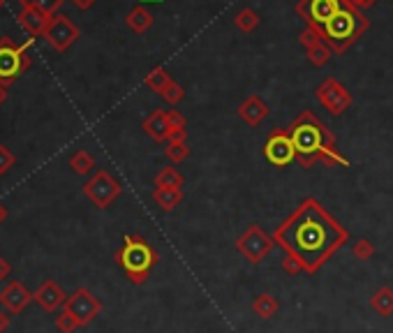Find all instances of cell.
I'll return each instance as SVG.
<instances>
[{
  "label": "cell",
  "mask_w": 393,
  "mask_h": 333,
  "mask_svg": "<svg viewBox=\"0 0 393 333\" xmlns=\"http://www.w3.org/2000/svg\"><path fill=\"white\" fill-rule=\"evenodd\" d=\"M5 220H7V208L0 204V225H3Z\"/></svg>",
  "instance_id": "21"
},
{
  "label": "cell",
  "mask_w": 393,
  "mask_h": 333,
  "mask_svg": "<svg viewBox=\"0 0 393 333\" xmlns=\"http://www.w3.org/2000/svg\"><path fill=\"white\" fill-rule=\"evenodd\" d=\"M338 239L340 232L336 230V225L312 204L305 206L280 232V241L305 264H317L324 259L338 245Z\"/></svg>",
  "instance_id": "1"
},
{
  "label": "cell",
  "mask_w": 393,
  "mask_h": 333,
  "mask_svg": "<svg viewBox=\"0 0 393 333\" xmlns=\"http://www.w3.org/2000/svg\"><path fill=\"white\" fill-rule=\"evenodd\" d=\"M294 153H296V146L287 137H280V135L270 139L266 146V155L273 164H287L294 157Z\"/></svg>",
  "instance_id": "12"
},
{
  "label": "cell",
  "mask_w": 393,
  "mask_h": 333,
  "mask_svg": "<svg viewBox=\"0 0 393 333\" xmlns=\"http://www.w3.org/2000/svg\"><path fill=\"white\" fill-rule=\"evenodd\" d=\"M33 45V38L23 47H16L10 38L0 40V86L12 84L23 69L30 67V56H25V49Z\"/></svg>",
  "instance_id": "2"
},
{
  "label": "cell",
  "mask_w": 393,
  "mask_h": 333,
  "mask_svg": "<svg viewBox=\"0 0 393 333\" xmlns=\"http://www.w3.org/2000/svg\"><path fill=\"white\" fill-rule=\"evenodd\" d=\"M3 5H5V0H0V10H3Z\"/></svg>",
  "instance_id": "23"
},
{
  "label": "cell",
  "mask_w": 393,
  "mask_h": 333,
  "mask_svg": "<svg viewBox=\"0 0 393 333\" xmlns=\"http://www.w3.org/2000/svg\"><path fill=\"white\" fill-rule=\"evenodd\" d=\"M340 7H343L340 5V0H308L303 10H305V14H308L310 21L324 26L331 16L340 10Z\"/></svg>",
  "instance_id": "10"
},
{
  "label": "cell",
  "mask_w": 393,
  "mask_h": 333,
  "mask_svg": "<svg viewBox=\"0 0 393 333\" xmlns=\"http://www.w3.org/2000/svg\"><path fill=\"white\" fill-rule=\"evenodd\" d=\"M30 301H35V294H30L19 280H12V283H7L0 289V305H3V310L12 315H19Z\"/></svg>",
  "instance_id": "7"
},
{
  "label": "cell",
  "mask_w": 393,
  "mask_h": 333,
  "mask_svg": "<svg viewBox=\"0 0 393 333\" xmlns=\"http://www.w3.org/2000/svg\"><path fill=\"white\" fill-rule=\"evenodd\" d=\"M63 310H67L69 315H72L79 327H84V324H89V322H93L95 317H98V312H100V301L95 299V296L89 292V289L81 287V289H76V292L65 301Z\"/></svg>",
  "instance_id": "4"
},
{
  "label": "cell",
  "mask_w": 393,
  "mask_h": 333,
  "mask_svg": "<svg viewBox=\"0 0 393 333\" xmlns=\"http://www.w3.org/2000/svg\"><path fill=\"white\" fill-rule=\"evenodd\" d=\"M321 28H324V33L334 42L347 40V38H352V35L356 33V28H359V16H356L354 12H349L347 7H340V10L331 16V19L321 26Z\"/></svg>",
  "instance_id": "6"
},
{
  "label": "cell",
  "mask_w": 393,
  "mask_h": 333,
  "mask_svg": "<svg viewBox=\"0 0 393 333\" xmlns=\"http://www.w3.org/2000/svg\"><path fill=\"white\" fill-rule=\"evenodd\" d=\"M60 5H63V0H21V7H35L49 16H54Z\"/></svg>",
  "instance_id": "14"
},
{
  "label": "cell",
  "mask_w": 393,
  "mask_h": 333,
  "mask_svg": "<svg viewBox=\"0 0 393 333\" xmlns=\"http://www.w3.org/2000/svg\"><path fill=\"white\" fill-rule=\"evenodd\" d=\"M294 146L301 153H312L321 146V132L314 125H303L294 132Z\"/></svg>",
  "instance_id": "13"
},
{
  "label": "cell",
  "mask_w": 393,
  "mask_h": 333,
  "mask_svg": "<svg viewBox=\"0 0 393 333\" xmlns=\"http://www.w3.org/2000/svg\"><path fill=\"white\" fill-rule=\"evenodd\" d=\"M45 38L56 51H65L79 38V30L74 28V23L69 21L67 16L54 14L51 16L49 26H47V30H45Z\"/></svg>",
  "instance_id": "5"
},
{
  "label": "cell",
  "mask_w": 393,
  "mask_h": 333,
  "mask_svg": "<svg viewBox=\"0 0 393 333\" xmlns=\"http://www.w3.org/2000/svg\"><path fill=\"white\" fill-rule=\"evenodd\" d=\"M118 259H120V264L127 269V273L132 276V280H142L144 273L148 271V266L153 264V252L144 241L127 239L125 248L120 250Z\"/></svg>",
  "instance_id": "3"
},
{
  "label": "cell",
  "mask_w": 393,
  "mask_h": 333,
  "mask_svg": "<svg viewBox=\"0 0 393 333\" xmlns=\"http://www.w3.org/2000/svg\"><path fill=\"white\" fill-rule=\"evenodd\" d=\"M72 3H74L76 7H81V10H86V7L93 5V0H72Z\"/></svg>",
  "instance_id": "20"
},
{
  "label": "cell",
  "mask_w": 393,
  "mask_h": 333,
  "mask_svg": "<svg viewBox=\"0 0 393 333\" xmlns=\"http://www.w3.org/2000/svg\"><path fill=\"white\" fill-rule=\"evenodd\" d=\"M35 303L45 312H56L60 305H65V292L54 280H45V283L35 289Z\"/></svg>",
  "instance_id": "9"
},
{
  "label": "cell",
  "mask_w": 393,
  "mask_h": 333,
  "mask_svg": "<svg viewBox=\"0 0 393 333\" xmlns=\"http://www.w3.org/2000/svg\"><path fill=\"white\" fill-rule=\"evenodd\" d=\"M12 273V266H10V261H7L5 257H0V283L3 280H7V276Z\"/></svg>",
  "instance_id": "18"
},
{
  "label": "cell",
  "mask_w": 393,
  "mask_h": 333,
  "mask_svg": "<svg viewBox=\"0 0 393 333\" xmlns=\"http://www.w3.org/2000/svg\"><path fill=\"white\" fill-rule=\"evenodd\" d=\"M7 327H10V315H7L5 310H0V333H5Z\"/></svg>",
  "instance_id": "19"
},
{
  "label": "cell",
  "mask_w": 393,
  "mask_h": 333,
  "mask_svg": "<svg viewBox=\"0 0 393 333\" xmlns=\"http://www.w3.org/2000/svg\"><path fill=\"white\" fill-rule=\"evenodd\" d=\"M16 164V157L7 146L0 144V176H5V174H10V169Z\"/></svg>",
  "instance_id": "17"
},
{
  "label": "cell",
  "mask_w": 393,
  "mask_h": 333,
  "mask_svg": "<svg viewBox=\"0 0 393 333\" xmlns=\"http://www.w3.org/2000/svg\"><path fill=\"white\" fill-rule=\"evenodd\" d=\"M69 166H72L76 174H86V171H91L93 157L86 153V151H76L72 157H69Z\"/></svg>",
  "instance_id": "15"
},
{
  "label": "cell",
  "mask_w": 393,
  "mask_h": 333,
  "mask_svg": "<svg viewBox=\"0 0 393 333\" xmlns=\"http://www.w3.org/2000/svg\"><path fill=\"white\" fill-rule=\"evenodd\" d=\"M56 329L60 333H74L79 329V324L74 322V317L67 310H60V315L56 317Z\"/></svg>",
  "instance_id": "16"
},
{
  "label": "cell",
  "mask_w": 393,
  "mask_h": 333,
  "mask_svg": "<svg viewBox=\"0 0 393 333\" xmlns=\"http://www.w3.org/2000/svg\"><path fill=\"white\" fill-rule=\"evenodd\" d=\"M84 192L89 195L98 206H109V201L118 195V186L109 174H98L93 181L84 186Z\"/></svg>",
  "instance_id": "8"
},
{
  "label": "cell",
  "mask_w": 393,
  "mask_h": 333,
  "mask_svg": "<svg viewBox=\"0 0 393 333\" xmlns=\"http://www.w3.org/2000/svg\"><path fill=\"white\" fill-rule=\"evenodd\" d=\"M49 21H51V16L45 14V12H40V10H35V7H23V10L19 12L21 28L28 35H33V38L35 35H45Z\"/></svg>",
  "instance_id": "11"
},
{
  "label": "cell",
  "mask_w": 393,
  "mask_h": 333,
  "mask_svg": "<svg viewBox=\"0 0 393 333\" xmlns=\"http://www.w3.org/2000/svg\"><path fill=\"white\" fill-rule=\"evenodd\" d=\"M5 100V86H0V102Z\"/></svg>",
  "instance_id": "22"
}]
</instances>
